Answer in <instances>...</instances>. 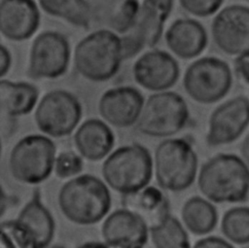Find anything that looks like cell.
Here are the masks:
<instances>
[{"instance_id":"obj_1","label":"cell","mask_w":249,"mask_h":248,"mask_svg":"<svg viewBox=\"0 0 249 248\" xmlns=\"http://www.w3.org/2000/svg\"><path fill=\"white\" fill-rule=\"evenodd\" d=\"M57 202L60 212L68 221L90 226L108 215L112 198L105 182L91 174H81L61 186Z\"/></svg>"},{"instance_id":"obj_2","label":"cell","mask_w":249,"mask_h":248,"mask_svg":"<svg viewBox=\"0 0 249 248\" xmlns=\"http://www.w3.org/2000/svg\"><path fill=\"white\" fill-rule=\"evenodd\" d=\"M197 187L212 202L244 201L249 194V167L234 154H218L200 167Z\"/></svg>"},{"instance_id":"obj_3","label":"cell","mask_w":249,"mask_h":248,"mask_svg":"<svg viewBox=\"0 0 249 248\" xmlns=\"http://www.w3.org/2000/svg\"><path fill=\"white\" fill-rule=\"evenodd\" d=\"M101 172L109 188L126 195L149 185L154 172V160L144 146L124 145L107 156Z\"/></svg>"},{"instance_id":"obj_4","label":"cell","mask_w":249,"mask_h":248,"mask_svg":"<svg viewBox=\"0 0 249 248\" xmlns=\"http://www.w3.org/2000/svg\"><path fill=\"white\" fill-rule=\"evenodd\" d=\"M123 59L122 38L107 29L89 34L77 44L74 51L76 70L93 82H104L114 77Z\"/></svg>"},{"instance_id":"obj_5","label":"cell","mask_w":249,"mask_h":248,"mask_svg":"<svg viewBox=\"0 0 249 248\" xmlns=\"http://www.w3.org/2000/svg\"><path fill=\"white\" fill-rule=\"evenodd\" d=\"M197 165L196 153L184 138H167L155 150L154 171L162 190L182 192L189 189L196 180Z\"/></svg>"},{"instance_id":"obj_6","label":"cell","mask_w":249,"mask_h":248,"mask_svg":"<svg viewBox=\"0 0 249 248\" xmlns=\"http://www.w3.org/2000/svg\"><path fill=\"white\" fill-rule=\"evenodd\" d=\"M56 148L53 141L43 134H29L20 138L9 156V169L15 180L37 185L47 180L54 168Z\"/></svg>"},{"instance_id":"obj_7","label":"cell","mask_w":249,"mask_h":248,"mask_svg":"<svg viewBox=\"0 0 249 248\" xmlns=\"http://www.w3.org/2000/svg\"><path fill=\"white\" fill-rule=\"evenodd\" d=\"M190 113L185 99L174 91H160L144 103L136 129L151 137H168L182 130Z\"/></svg>"},{"instance_id":"obj_8","label":"cell","mask_w":249,"mask_h":248,"mask_svg":"<svg viewBox=\"0 0 249 248\" xmlns=\"http://www.w3.org/2000/svg\"><path fill=\"white\" fill-rule=\"evenodd\" d=\"M183 86L188 95L201 104L222 99L231 86V73L222 59L212 56L199 58L186 70Z\"/></svg>"},{"instance_id":"obj_9","label":"cell","mask_w":249,"mask_h":248,"mask_svg":"<svg viewBox=\"0 0 249 248\" xmlns=\"http://www.w3.org/2000/svg\"><path fill=\"white\" fill-rule=\"evenodd\" d=\"M82 118V105L71 92L54 89L40 100L34 114L37 127L51 137L69 135Z\"/></svg>"},{"instance_id":"obj_10","label":"cell","mask_w":249,"mask_h":248,"mask_svg":"<svg viewBox=\"0 0 249 248\" xmlns=\"http://www.w3.org/2000/svg\"><path fill=\"white\" fill-rule=\"evenodd\" d=\"M70 60V46L56 31L40 33L33 41L29 54V75L35 79H55L63 75Z\"/></svg>"},{"instance_id":"obj_11","label":"cell","mask_w":249,"mask_h":248,"mask_svg":"<svg viewBox=\"0 0 249 248\" xmlns=\"http://www.w3.org/2000/svg\"><path fill=\"white\" fill-rule=\"evenodd\" d=\"M249 125V99L233 97L219 105L209 118L206 142L221 146L235 141Z\"/></svg>"},{"instance_id":"obj_12","label":"cell","mask_w":249,"mask_h":248,"mask_svg":"<svg viewBox=\"0 0 249 248\" xmlns=\"http://www.w3.org/2000/svg\"><path fill=\"white\" fill-rule=\"evenodd\" d=\"M217 47L228 54L249 51V8L231 5L220 11L211 25Z\"/></svg>"},{"instance_id":"obj_13","label":"cell","mask_w":249,"mask_h":248,"mask_svg":"<svg viewBox=\"0 0 249 248\" xmlns=\"http://www.w3.org/2000/svg\"><path fill=\"white\" fill-rule=\"evenodd\" d=\"M101 233L109 248H144L150 230L141 217L124 207L105 218Z\"/></svg>"},{"instance_id":"obj_14","label":"cell","mask_w":249,"mask_h":248,"mask_svg":"<svg viewBox=\"0 0 249 248\" xmlns=\"http://www.w3.org/2000/svg\"><path fill=\"white\" fill-rule=\"evenodd\" d=\"M132 73L138 85L152 91L173 87L180 74L176 59L168 53L154 50L142 54L133 64Z\"/></svg>"},{"instance_id":"obj_15","label":"cell","mask_w":249,"mask_h":248,"mask_svg":"<svg viewBox=\"0 0 249 248\" xmlns=\"http://www.w3.org/2000/svg\"><path fill=\"white\" fill-rule=\"evenodd\" d=\"M144 103V97L137 89L117 87L101 95L98 112L108 124L124 128L137 124Z\"/></svg>"},{"instance_id":"obj_16","label":"cell","mask_w":249,"mask_h":248,"mask_svg":"<svg viewBox=\"0 0 249 248\" xmlns=\"http://www.w3.org/2000/svg\"><path fill=\"white\" fill-rule=\"evenodd\" d=\"M40 25V12L34 0H2L0 30L12 41L30 38Z\"/></svg>"},{"instance_id":"obj_17","label":"cell","mask_w":249,"mask_h":248,"mask_svg":"<svg viewBox=\"0 0 249 248\" xmlns=\"http://www.w3.org/2000/svg\"><path fill=\"white\" fill-rule=\"evenodd\" d=\"M73 139L78 154L91 161L107 158L115 144L112 129L99 119L85 121L76 130Z\"/></svg>"},{"instance_id":"obj_18","label":"cell","mask_w":249,"mask_h":248,"mask_svg":"<svg viewBox=\"0 0 249 248\" xmlns=\"http://www.w3.org/2000/svg\"><path fill=\"white\" fill-rule=\"evenodd\" d=\"M170 51L189 59L197 56L207 45V34L200 22L192 18H179L172 22L164 35Z\"/></svg>"},{"instance_id":"obj_19","label":"cell","mask_w":249,"mask_h":248,"mask_svg":"<svg viewBox=\"0 0 249 248\" xmlns=\"http://www.w3.org/2000/svg\"><path fill=\"white\" fill-rule=\"evenodd\" d=\"M174 0H143L136 25L131 35L142 48H153L160 41L165 20L172 11Z\"/></svg>"},{"instance_id":"obj_20","label":"cell","mask_w":249,"mask_h":248,"mask_svg":"<svg viewBox=\"0 0 249 248\" xmlns=\"http://www.w3.org/2000/svg\"><path fill=\"white\" fill-rule=\"evenodd\" d=\"M123 205L141 217L149 230L161 224L170 215L167 196L154 186H147L134 194L123 195Z\"/></svg>"},{"instance_id":"obj_21","label":"cell","mask_w":249,"mask_h":248,"mask_svg":"<svg viewBox=\"0 0 249 248\" xmlns=\"http://www.w3.org/2000/svg\"><path fill=\"white\" fill-rule=\"evenodd\" d=\"M17 220L25 226L34 235L38 248H48L53 239L55 222L50 210L42 201L39 189L19 211Z\"/></svg>"},{"instance_id":"obj_22","label":"cell","mask_w":249,"mask_h":248,"mask_svg":"<svg viewBox=\"0 0 249 248\" xmlns=\"http://www.w3.org/2000/svg\"><path fill=\"white\" fill-rule=\"evenodd\" d=\"M38 89L26 82H0V105L8 117H19L30 113L38 100Z\"/></svg>"},{"instance_id":"obj_23","label":"cell","mask_w":249,"mask_h":248,"mask_svg":"<svg viewBox=\"0 0 249 248\" xmlns=\"http://www.w3.org/2000/svg\"><path fill=\"white\" fill-rule=\"evenodd\" d=\"M181 218L185 228L190 232L196 235H204L215 229L218 213L212 201L196 195L184 202Z\"/></svg>"},{"instance_id":"obj_24","label":"cell","mask_w":249,"mask_h":248,"mask_svg":"<svg viewBox=\"0 0 249 248\" xmlns=\"http://www.w3.org/2000/svg\"><path fill=\"white\" fill-rule=\"evenodd\" d=\"M43 11L69 23L88 28L91 19V8L87 0H38Z\"/></svg>"},{"instance_id":"obj_25","label":"cell","mask_w":249,"mask_h":248,"mask_svg":"<svg viewBox=\"0 0 249 248\" xmlns=\"http://www.w3.org/2000/svg\"><path fill=\"white\" fill-rule=\"evenodd\" d=\"M150 237L155 248H191L185 226L171 214L161 224L150 229Z\"/></svg>"},{"instance_id":"obj_26","label":"cell","mask_w":249,"mask_h":248,"mask_svg":"<svg viewBox=\"0 0 249 248\" xmlns=\"http://www.w3.org/2000/svg\"><path fill=\"white\" fill-rule=\"evenodd\" d=\"M221 231L231 242L238 245L249 243V207L236 206L223 215Z\"/></svg>"},{"instance_id":"obj_27","label":"cell","mask_w":249,"mask_h":248,"mask_svg":"<svg viewBox=\"0 0 249 248\" xmlns=\"http://www.w3.org/2000/svg\"><path fill=\"white\" fill-rule=\"evenodd\" d=\"M0 248H38L34 235L17 219L1 223Z\"/></svg>"},{"instance_id":"obj_28","label":"cell","mask_w":249,"mask_h":248,"mask_svg":"<svg viewBox=\"0 0 249 248\" xmlns=\"http://www.w3.org/2000/svg\"><path fill=\"white\" fill-rule=\"evenodd\" d=\"M140 4L138 0H122L113 13L110 24L118 33H126L136 25Z\"/></svg>"},{"instance_id":"obj_29","label":"cell","mask_w":249,"mask_h":248,"mask_svg":"<svg viewBox=\"0 0 249 248\" xmlns=\"http://www.w3.org/2000/svg\"><path fill=\"white\" fill-rule=\"evenodd\" d=\"M84 160L80 154L73 151L59 153L54 161V174L60 179L74 178L83 171Z\"/></svg>"},{"instance_id":"obj_30","label":"cell","mask_w":249,"mask_h":248,"mask_svg":"<svg viewBox=\"0 0 249 248\" xmlns=\"http://www.w3.org/2000/svg\"><path fill=\"white\" fill-rule=\"evenodd\" d=\"M224 0H179L188 13L197 17H207L218 11Z\"/></svg>"},{"instance_id":"obj_31","label":"cell","mask_w":249,"mask_h":248,"mask_svg":"<svg viewBox=\"0 0 249 248\" xmlns=\"http://www.w3.org/2000/svg\"><path fill=\"white\" fill-rule=\"evenodd\" d=\"M234 71L240 80L249 84V51L237 54L234 59Z\"/></svg>"},{"instance_id":"obj_32","label":"cell","mask_w":249,"mask_h":248,"mask_svg":"<svg viewBox=\"0 0 249 248\" xmlns=\"http://www.w3.org/2000/svg\"><path fill=\"white\" fill-rule=\"evenodd\" d=\"M193 248H234L229 241L219 236H206L197 240Z\"/></svg>"},{"instance_id":"obj_33","label":"cell","mask_w":249,"mask_h":248,"mask_svg":"<svg viewBox=\"0 0 249 248\" xmlns=\"http://www.w3.org/2000/svg\"><path fill=\"white\" fill-rule=\"evenodd\" d=\"M12 57L10 51L4 46H0V76L3 78L8 72L11 67Z\"/></svg>"},{"instance_id":"obj_34","label":"cell","mask_w":249,"mask_h":248,"mask_svg":"<svg viewBox=\"0 0 249 248\" xmlns=\"http://www.w3.org/2000/svg\"><path fill=\"white\" fill-rule=\"evenodd\" d=\"M240 151H241V155H242L243 160L245 161V163L249 167V134L243 140V142L241 144Z\"/></svg>"},{"instance_id":"obj_35","label":"cell","mask_w":249,"mask_h":248,"mask_svg":"<svg viewBox=\"0 0 249 248\" xmlns=\"http://www.w3.org/2000/svg\"><path fill=\"white\" fill-rule=\"evenodd\" d=\"M77 248H109L105 242L100 241H87L80 244Z\"/></svg>"},{"instance_id":"obj_36","label":"cell","mask_w":249,"mask_h":248,"mask_svg":"<svg viewBox=\"0 0 249 248\" xmlns=\"http://www.w3.org/2000/svg\"><path fill=\"white\" fill-rule=\"evenodd\" d=\"M48 248H65V247L62 246V245H59V244H55V245H53V246H49Z\"/></svg>"},{"instance_id":"obj_37","label":"cell","mask_w":249,"mask_h":248,"mask_svg":"<svg viewBox=\"0 0 249 248\" xmlns=\"http://www.w3.org/2000/svg\"><path fill=\"white\" fill-rule=\"evenodd\" d=\"M243 248H249V245H247V246H245V247H243Z\"/></svg>"}]
</instances>
